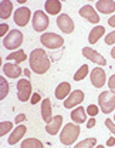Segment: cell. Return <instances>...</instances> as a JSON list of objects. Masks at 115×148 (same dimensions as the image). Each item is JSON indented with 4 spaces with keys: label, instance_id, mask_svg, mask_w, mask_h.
I'll use <instances>...</instances> for the list:
<instances>
[{
    "label": "cell",
    "instance_id": "obj_31",
    "mask_svg": "<svg viewBox=\"0 0 115 148\" xmlns=\"http://www.w3.org/2000/svg\"><path fill=\"white\" fill-rule=\"evenodd\" d=\"M87 114H88V115H91V117H95L97 114H98V107H97L95 104L88 106V108H87Z\"/></svg>",
    "mask_w": 115,
    "mask_h": 148
},
{
    "label": "cell",
    "instance_id": "obj_11",
    "mask_svg": "<svg viewBox=\"0 0 115 148\" xmlns=\"http://www.w3.org/2000/svg\"><path fill=\"white\" fill-rule=\"evenodd\" d=\"M80 16L87 18V20H88L90 23H93V24H97V23L99 21V16L95 13L94 7L90 6V4H85V6H82V7L80 9Z\"/></svg>",
    "mask_w": 115,
    "mask_h": 148
},
{
    "label": "cell",
    "instance_id": "obj_39",
    "mask_svg": "<svg viewBox=\"0 0 115 148\" xmlns=\"http://www.w3.org/2000/svg\"><path fill=\"white\" fill-rule=\"evenodd\" d=\"M108 24H110V26H112V27H115V14L112 16V17H110V20H108Z\"/></svg>",
    "mask_w": 115,
    "mask_h": 148
},
{
    "label": "cell",
    "instance_id": "obj_8",
    "mask_svg": "<svg viewBox=\"0 0 115 148\" xmlns=\"http://www.w3.org/2000/svg\"><path fill=\"white\" fill-rule=\"evenodd\" d=\"M57 26L63 33H67V34L73 33V30H74V21L71 20V17H70L68 14H61V16H58Z\"/></svg>",
    "mask_w": 115,
    "mask_h": 148
},
{
    "label": "cell",
    "instance_id": "obj_43",
    "mask_svg": "<svg viewBox=\"0 0 115 148\" xmlns=\"http://www.w3.org/2000/svg\"><path fill=\"white\" fill-rule=\"evenodd\" d=\"M114 121H115V115H114Z\"/></svg>",
    "mask_w": 115,
    "mask_h": 148
},
{
    "label": "cell",
    "instance_id": "obj_41",
    "mask_svg": "<svg viewBox=\"0 0 115 148\" xmlns=\"http://www.w3.org/2000/svg\"><path fill=\"white\" fill-rule=\"evenodd\" d=\"M111 56H112V58H115V47H112V50H111Z\"/></svg>",
    "mask_w": 115,
    "mask_h": 148
},
{
    "label": "cell",
    "instance_id": "obj_21",
    "mask_svg": "<svg viewBox=\"0 0 115 148\" xmlns=\"http://www.w3.org/2000/svg\"><path fill=\"white\" fill-rule=\"evenodd\" d=\"M12 12H13V3L12 1H9V0L0 1V17L3 18V20L10 17Z\"/></svg>",
    "mask_w": 115,
    "mask_h": 148
},
{
    "label": "cell",
    "instance_id": "obj_2",
    "mask_svg": "<svg viewBox=\"0 0 115 148\" xmlns=\"http://www.w3.org/2000/svg\"><path fill=\"white\" fill-rule=\"evenodd\" d=\"M80 135V127L77 124H73V123H68L63 131H61V135H60V141L61 144L64 145H71Z\"/></svg>",
    "mask_w": 115,
    "mask_h": 148
},
{
    "label": "cell",
    "instance_id": "obj_35",
    "mask_svg": "<svg viewBox=\"0 0 115 148\" xmlns=\"http://www.w3.org/2000/svg\"><path fill=\"white\" fill-rule=\"evenodd\" d=\"M9 32V24H0V36H6V33Z\"/></svg>",
    "mask_w": 115,
    "mask_h": 148
},
{
    "label": "cell",
    "instance_id": "obj_12",
    "mask_svg": "<svg viewBox=\"0 0 115 148\" xmlns=\"http://www.w3.org/2000/svg\"><path fill=\"white\" fill-rule=\"evenodd\" d=\"M82 54H84L85 58H90L91 61H94L98 66H105V64H107V60L99 54V53H97L95 50H93L91 47H84V49H82Z\"/></svg>",
    "mask_w": 115,
    "mask_h": 148
},
{
    "label": "cell",
    "instance_id": "obj_40",
    "mask_svg": "<svg viewBox=\"0 0 115 148\" xmlns=\"http://www.w3.org/2000/svg\"><path fill=\"white\" fill-rule=\"evenodd\" d=\"M23 73L26 74V75H27V78H29V77H30V71H29V70H27V69H26V70H24V71H23Z\"/></svg>",
    "mask_w": 115,
    "mask_h": 148
},
{
    "label": "cell",
    "instance_id": "obj_42",
    "mask_svg": "<svg viewBox=\"0 0 115 148\" xmlns=\"http://www.w3.org/2000/svg\"><path fill=\"white\" fill-rule=\"evenodd\" d=\"M95 148H105V147H104V145H97Z\"/></svg>",
    "mask_w": 115,
    "mask_h": 148
},
{
    "label": "cell",
    "instance_id": "obj_34",
    "mask_svg": "<svg viewBox=\"0 0 115 148\" xmlns=\"http://www.w3.org/2000/svg\"><path fill=\"white\" fill-rule=\"evenodd\" d=\"M40 100H41L40 92H33V95H31V104H37Z\"/></svg>",
    "mask_w": 115,
    "mask_h": 148
},
{
    "label": "cell",
    "instance_id": "obj_9",
    "mask_svg": "<svg viewBox=\"0 0 115 148\" xmlns=\"http://www.w3.org/2000/svg\"><path fill=\"white\" fill-rule=\"evenodd\" d=\"M30 16H31V12H30L29 7H19L14 13V23L20 27H23L29 23Z\"/></svg>",
    "mask_w": 115,
    "mask_h": 148
},
{
    "label": "cell",
    "instance_id": "obj_28",
    "mask_svg": "<svg viewBox=\"0 0 115 148\" xmlns=\"http://www.w3.org/2000/svg\"><path fill=\"white\" fill-rule=\"evenodd\" d=\"M88 66L87 64H84V66H81L80 67V70L76 73V75H74V81H80V80H82V78H85V75L88 74Z\"/></svg>",
    "mask_w": 115,
    "mask_h": 148
},
{
    "label": "cell",
    "instance_id": "obj_22",
    "mask_svg": "<svg viewBox=\"0 0 115 148\" xmlns=\"http://www.w3.org/2000/svg\"><path fill=\"white\" fill-rule=\"evenodd\" d=\"M44 7H46V12L50 13V14H58L61 12V1L57 0H47L44 3Z\"/></svg>",
    "mask_w": 115,
    "mask_h": 148
},
{
    "label": "cell",
    "instance_id": "obj_32",
    "mask_svg": "<svg viewBox=\"0 0 115 148\" xmlns=\"http://www.w3.org/2000/svg\"><path fill=\"white\" fill-rule=\"evenodd\" d=\"M105 125H107V128L110 130L112 134H115V123L112 120H110V118H107L105 120Z\"/></svg>",
    "mask_w": 115,
    "mask_h": 148
},
{
    "label": "cell",
    "instance_id": "obj_5",
    "mask_svg": "<svg viewBox=\"0 0 115 148\" xmlns=\"http://www.w3.org/2000/svg\"><path fill=\"white\" fill-rule=\"evenodd\" d=\"M40 40H41V44L48 49H58L64 44V38L56 33H44Z\"/></svg>",
    "mask_w": 115,
    "mask_h": 148
},
{
    "label": "cell",
    "instance_id": "obj_3",
    "mask_svg": "<svg viewBox=\"0 0 115 148\" xmlns=\"http://www.w3.org/2000/svg\"><path fill=\"white\" fill-rule=\"evenodd\" d=\"M98 104L102 112L110 114L115 110V94L111 91H104L98 97Z\"/></svg>",
    "mask_w": 115,
    "mask_h": 148
},
{
    "label": "cell",
    "instance_id": "obj_7",
    "mask_svg": "<svg viewBox=\"0 0 115 148\" xmlns=\"http://www.w3.org/2000/svg\"><path fill=\"white\" fill-rule=\"evenodd\" d=\"M48 27V17L44 12L37 10L33 16V29L36 32H44Z\"/></svg>",
    "mask_w": 115,
    "mask_h": 148
},
{
    "label": "cell",
    "instance_id": "obj_27",
    "mask_svg": "<svg viewBox=\"0 0 115 148\" xmlns=\"http://www.w3.org/2000/svg\"><path fill=\"white\" fill-rule=\"evenodd\" d=\"M9 94V83L4 80V77H0V100H4V97Z\"/></svg>",
    "mask_w": 115,
    "mask_h": 148
},
{
    "label": "cell",
    "instance_id": "obj_37",
    "mask_svg": "<svg viewBox=\"0 0 115 148\" xmlns=\"http://www.w3.org/2000/svg\"><path fill=\"white\" fill-rule=\"evenodd\" d=\"M26 120V115L24 114H19L17 117H16V124H19V123H23Z\"/></svg>",
    "mask_w": 115,
    "mask_h": 148
},
{
    "label": "cell",
    "instance_id": "obj_29",
    "mask_svg": "<svg viewBox=\"0 0 115 148\" xmlns=\"http://www.w3.org/2000/svg\"><path fill=\"white\" fill-rule=\"evenodd\" d=\"M13 127V123H10V121H3V123H0V135L1 137H4V134H7L10 130Z\"/></svg>",
    "mask_w": 115,
    "mask_h": 148
},
{
    "label": "cell",
    "instance_id": "obj_33",
    "mask_svg": "<svg viewBox=\"0 0 115 148\" xmlns=\"http://www.w3.org/2000/svg\"><path fill=\"white\" fill-rule=\"evenodd\" d=\"M108 87H110L111 92H114L115 94V74L110 77V80H108Z\"/></svg>",
    "mask_w": 115,
    "mask_h": 148
},
{
    "label": "cell",
    "instance_id": "obj_18",
    "mask_svg": "<svg viewBox=\"0 0 115 148\" xmlns=\"http://www.w3.org/2000/svg\"><path fill=\"white\" fill-rule=\"evenodd\" d=\"M3 71H4V74H6L7 77H10V78H17V77H20V74H21V69H20L17 64L6 63V64L3 66Z\"/></svg>",
    "mask_w": 115,
    "mask_h": 148
},
{
    "label": "cell",
    "instance_id": "obj_16",
    "mask_svg": "<svg viewBox=\"0 0 115 148\" xmlns=\"http://www.w3.org/2000/svg\"><path fill=\"white\" fill-rule=\"evenodd\" d=\"M26 131H27V127L26 125H19V127H16V130L12 132V135L9 137V144L10 145H14L16 143H19L20 140L24 137V134H26Z\"/></svg>",
    "mask_w": 115,
    "mask_h": 148
},
{
    "label": "cell",
    "instance_id": "obj_36",
    "mask_svg": "<svg viewBox=\"0 0 115 148\" xmlns=\"http://www.w3.org/2000/svg\"><path fill=\"white\" fill-rule=\"evenodd\" d=\"M95 117H91V120L87 123V128H94V125H95Z\"/></svg>",
    "mask_w": 115,
    "mask_h": 148
},
{
    "label": "cell",
    "instance_id": "obj_4",
    "mask_svg": "<svg viewBox=\"0 0 115 148\" xmlns=\"http://www.w3.org/2000/svg\"><path fill=\"white\" fill-rule=\"evenodd\" d=\"M23 43V33L19 30H12L9 34L3 38V46L7 50H16Z\"/></svg>",
    "mask_w": 115,
    "mask_h": 148
},
{
    "label": "cell",
    "instance_id": "obj_17",
    "mask_svg": "<svg viewBox=\"0 0 115 148\" xmlns=\"http://www.w3.org/2000/svg\"><path fill=\"white\" fill-rule=\"evenodd\" d=\"M61 124H63V115H56L54 118H53V121L50 123V124H47V127H46V131L50 134V135H56L60 128H61Z\"/></svg>",
    "mask_w": 115,
    "mask_h": 148
},
{
    "label": "cell",
    "instance_id": "obj_38",
    "mask_svg": "<svg viewBox=\"0 0 115 148\" xmlns=\"http://www.w3.org/2000/svg\"><path fill=\"white\" fill-rule=\"evenodd\" d=\"M107 145H108V147H114V145H115V138H108Z\"/></svg>",
    "mask_w": 115,
    "mask_h": 148
},
{
    "label": "cell",
    "instance_id": "obj_25",
    "mask_svg": "<svg viewBox=\"0 0 115 148\" xmlns=\"http://www.w3.org/2000/svg\"><path fill=\"white\" fill-rule=\"evenodd\" d=\"M26 58H27V56H26V53H24L23 50H17V51H14V53H12V54H9L6 57V60H14L16 64L24 61Z\"/></svg>",
    "mask_w": 115,
    "mask_h": 148
},
{
    "label": "cell",
    "instance_id": "obj_20",
    "mask_svg": "<svg viewBox=\"0 0 115 148\" xmlns=\"http://www.w3.org/2000/svg\"><path fill=\"white\" fill-rule=\"evenodd\" d=\"M70 94H71V86H70V83H61V84L57 86V88H56V98L64 100Z\"/></svg>",
    "mask_w": 115,
    "mask_h": 148
},
{
    "label": "cell",
    "instance_id": "obj_15",
    "mask_svg": "<svg viewBox=\"0 0 115 148\" xmlns=\"http://www.w3.org/2000/svg\"><path fill=\"white\" fill-rule=\"evenodd\" d=\"M97 10L99 13H104V14H110V13H114L115 12V1L112 0H99L97 1Z\"/></svg>",
    "mask_w": 115,
    "mask_h": 148
},
{
    "label": "cell",
    "instance_id": "obj_26",
    "mask_svg": "<svg viewBox=\"0 0 115 148\" xmlns=\"http://www.w3.org/2000/svg\"><path fill=\"white\" fill-rule=\"evenodd\" d=\"M95 144H97V138L91 137V138H85V140H82V141L78 143L74 148H93V147H95Z\"/></svg>",
    "mask_w": 115,
    "mask_h": 148
},
{
    "label": "cell",
    "instance_id": "obj_14",
    "mask_svg": "<svg viewBox=\"0 0 115 148\" xmlns=\"http://www.w3.org/2000/svg\"><path fill=\"white\" fill-rule=\"evenodd\" d=\"M51 112H53V108H51V101H50V98H44L43 100V103H41V117H43V120L47 123V124H50L51 121H53V115H51Z\"/></svg>",
    "mask_w": 115,
    "mask_h": 148
},
{
    "label": "cell",
    "instance_id": "obj_13",
    "mask_svg": "<svg viewBox=\"0 0 115 148\" xmlns=\"http://www.w3.org/2000/svg\"><path fill=\"white\" fill-rule=\"evenodd\" d=\"M91 83L95 88H101L105 84V71L101 67H95L91 71Z\"/></svg>",
    "mask_w": 115,
    "mask_h": 148
},
{
    "label": "cell",
    "instance_id": "obj_10",
    "mask_svg": "<svg viewBox=\"0 0 115 148\" xmlns=\"http://www.w3.org/2000/svg\"><path fill=\"white\" fill-rule=\"evenodd\" d=\"M82 101H84V92L81 90H74L68 95V98L64 101V107L65 108H73L78 104H81Z\"/></svg>",
    "mask_w": 115,
    "mask_h": 148
},
{
    "label": "cell",
    "instance_id": "obj_6",
    "mask_svg": "<svg viewBox=\"0 0 115 148\" xmlns=\"http://www.w3.org/2000/svg\"><path fill=\"white\" fill-rule=\"evenodd\" d=\"M17 97L20 101H27L31 97V84L27 78H23L17 81Z\"/></svg>",
    "mask_w": 115,
    "mask_h": 148
},
{
    "label": "cell",
    "instance_id": "obj_23",
    "mask_svg": "<svg viewBox=\"0 0 115 148\" xmlns=\"http://www.w3.org/2000/svg\"><path fill=\"white\" fill-rule=\"evenodd\" d=\"M104 34H105V29H104L102 26H95V27L91 30V33H90L88 41H90L91 44H95L97 41L101 38V36H104Z\"/></svg>",
    "mask_w": 115,
    "mask_h": 148
},
{
    "label": "cell",
    "instance_id": "obj_30",
    "mask_svg": "<svg viewBox=\"0 0 115 148\" xmlns=\"http://www.w3.org/2000/svg\"><path fill=\"white\" fill-rule=\"evenodd\" d=\"M105 44H108V46L115 44V30L111 32V33H108V34L105 36Z\"/></svg>",
    "mask_w": 115,
    "mask_h": 148
},
{
    "label": "cell",
    "instance_id": "obj_1",
    "mask_svg": "<svg viewBox=\"0 0 115 148\" xmlns=\"http://www.w3.org/2000/svg\"><path fill=\"white\" fill-rule=\"evenodd\" d=\"M30 60V67L34 73L37 74H44L48 69H50V58L47 53L41 49H36L31 51V54L29 57Z\"/></svg>",
    "mask_w": 115,
    "mask_h": 148
},
{
    "label": "cell",
    "instance_id": "obj_24",
    "mask_svg": "<svg viewBox=\"0 0 115 148\" xmlns=\"http://www.w3.org/2000/svg\"><path fill=\"white\" fill-rule=\"evenodd\" d=\"M21 148H44V145L37 138H26L21 143Z\"/></svg>",
    "mask_w": 115,
    "mask_h": 148
},
{
    "label": "cell",
    "instance_id": "obj_19",
    "mask_svg": "<svg viewBox=\"0 0 115 148\" xmlns=\"http://www.w3.org/2000/svg\"><path fill=\"white\" fill-rule=\"evenodd\" d=\"M71 120L74 124H82L87 121V111L82 107H77L76 110H73L71 112Z\"/></svg>",
    "mask_w": 115,
    "mask_h": 148
}]
</instances>
